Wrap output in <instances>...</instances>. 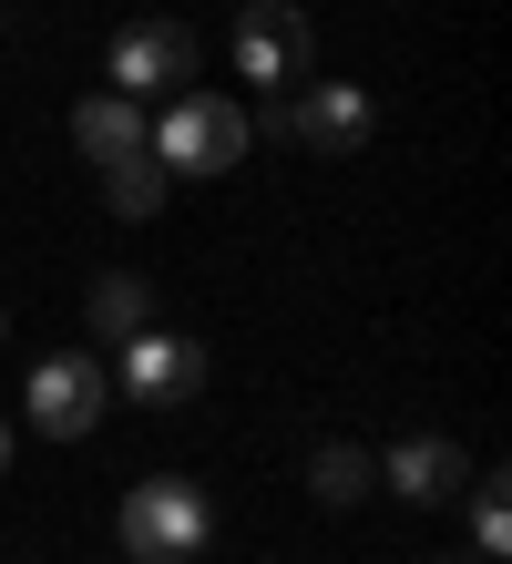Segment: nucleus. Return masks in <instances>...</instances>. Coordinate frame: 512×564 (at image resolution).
Here are the masks:
<instances>
[{
  "label": "nucleus",
  "instance_id": "f257e3e1",
  "mask_svg": "<svg viewBox=\"0 0 512 564\" xmlns=\"http://www.w3.org/2000/svg\"><path fill=\"white\" fill-rule=\"evenodd\" d=\"M205 534H216V503H205V482L185 473H154L123 492V554L133 564H195Z\"/></svg>",
  "mask_w": 512,
  "mask_h": 564
},
{
  "label": "nucleus",
  "instance_id": "f03ea898",
  "mask_svg": "<svg viewBox=\"0 0 512 564\" xmlns=\"http://www.w3.org/2000/svg\"><path fill=\"white\" fill-rule=\"evenodd\" d=\"M164 154V175H226V164H247V113L226 104V93H164V123L144 134Z\"/></svg>",
  "mask_w": 512,
  "mask_h": 564
},
{
  "label": "nucleus",
  "instance_id": "7ed1b4c3",
  "mask_svg": "<svg viewBox=\"0 0 512 564\" xmlns=\"http://www.w3.org/2000/svg\"><path fill=\"white\" fill-rule=\"evenodd\" d=\"M369 123H380V113H369L359 83H297V93H277V104H266V134L297 144V154H359Z\"/></svg>",
  "mask_w": 512,
  "mask_h": 564
},
{
  "label": "nucleus",
  "instance_id": "20e7f679",
  "mask_svg": "<svg viewBox=\"0 0 512 564\" xmlns=\"http://www.w3.org/2000/svg\"><path fill=\"white\" fill-rule=\"evenodd\" d=\"M226 52H236L247 83H277V93H297L318 73V31H307V11H287V0H247L236 31H226Z\"/></svg>",
  "mask_w": 512,
  "mask_h": 564
},
{
  "label": "nucleus",
  "instance_id": "39448f33",
  "mask_svg": "<svg viewBox=\"0 0 512 564\" xmlns=\"http://www.w3.org/2000/svg\"><path fill=\"white\" fill-rule=\"evenodd\" d=\"M102 411H113V370H102L92 349H52V359H31V421H42L52 442H83Z\"/></svg>",
  "mask_w": 512,
  "mask_h": 564
},
{
  "label": "nucleus",
  "instance_id": "423d86ee",
  "mask_svg": "<svg viewBox=\"0 0 512 564\" xmlns=\"http://www.w3.org/2000/svg\"><path fill=\"white\" fill-rule=\"evenodd\" d=\"M102 73H113V93H185L195 83V31L185 21H123Z\"/></svg>",
  "mask_w": 512,
  "mask_h": 564
},
{
  "label": "nucleus",
  "instance_id": "0eeeda50",
  "mask_svg": "<svg viewBox=\"0 0 512 564\" xmlns=\"http://www.w3.org/2000/svg\"><path fill=\"white\" fill-rule=\"evenodd\" d=\"M195 380H205V349L164 339V328H133V339H123V401L133 411H185Z\"/></svg>",
  "mask_w": 512,
  "mask_h": 564
},
{
  "label": "nucleus",
  "instance_id": "6e6552de",
  "mask_svg": "<svg viewBox=\"0 0 512 564\" xmlns=\"http://www.w3.org/2000/svg\"><path fill=\"white\" fill-rule=\"evenodd\" d=\"M380 482L400 492V503H451V492H461V452L440 442V431H410V442H390Z\"/></svg>",
  "mask_w": 512,
  "mask_h": 564
},
{
  "label": "nucleus",
  "instance_id": "1a4fd4ad",
  "mask_svg": "<svg viewBox=\"0 0 512 564\" xmlns=\"http://www.w3.org/2000/svg\"><path fill=\"white\" fill-rule=\"evenodd\" d=\"M154 123H144V104L133 93H92V104H73V144L92 154V164H113V154H133Z\"/></svg>",
  "mask_w": 512,
  "mask_h": 564
},
{
  "label": "nucleus",
  "instance_id": "9d476101",
  "mask_svg": "<svg viewBox=\"0 0 512 564\" xmlns=\"http://www.w3.org/2000/svg\"><path fill=\"white\" fill-rule=\"evenodd\" d=\"M102 206H113V216H154L164 206V154L154 144L113 154V164H102Z\"/></svg>",
  "mask_w": 512,
  "mask_h": 564
},
{
  "label": "nucleus",
  "instance_id": "9b49d317",
  "mask_svg": "<svg viewBox=\"0 0 512 564\" xmlns=\"http://www.w3.org/2000/svg\"><path fill=\"white\" fill-rule=\"evenodd\" d=\"M144 318H154V288L144 278H92V328H102V339H133Z\"/></svg>",
  "mask_w": 512,
  "mask_h": 564
},
{
  "label": "nucleus",
  "instance_id": "f8f14e48",
  "mask_svg": "<svg viewBox=\"0 0 512 564\" xmlns=\"http://www.w3.org/2000/svg\"><path fill=\"white\" fill-rule=\"evenodd\" d=\"M307 492H318V503H359V492H369V452H359V442H318Z\"/></svg>",
  "mask_w": 512,
  "mask_h": 564
},
{
  "label": "nucleus",
  "instance_id": "ddd939ff",
  "mask_svg": "<svg viewBox=\"0 0 512 564\" xmlns=\"http://www.w3.org/2000/svg\"><path fill=\"white\" fill-rule=\"evenodd\" d=\"M471 544H482V564H502V544H512V503H502V473H482V492H471Z\"/></svg>",
  "mask_w": 512,
  "mask_h": 564
},
{
  "label": "nucleus",
  "instance_id": "4468645a",
  "mask_svg": "<svg viewBox=\"0 0 512 564\" xmlns=\"http://www.w3.org/2000/svg\"><path fill=\"white\" fill-rule=\"evenodd\" d=\"M0 473H11V421H0Z\"/></svg>",
  "mask_w": 512,
  "mask_h": 564
},
{
  "label": "nucleus",
  "instance_id": "2eb2a0df",
  "mask_svg": "<svg viewBox=\"0 0 512 564\" xmlns=\"http://www.w3.org/2000/svg\"><path fill=\"white\" fill-rule=\"evenodd\" d=\"M123 564H133V554H123Z\"/></svg>",
  "mask_w": 512,
  "mask_h": 564
}]
</instances>
